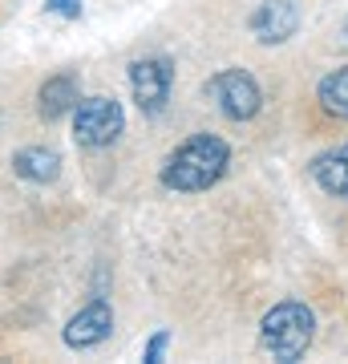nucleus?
I'll return each mask as SVG.
<instances>
[{
  "label": "nucleus",
  "instance_id": "1",
  "mask_svg": "<svg viewBox=\"0 0 348 364\" xmlns=\"http://www.w3.org/2000/svg\"><path fill=\"white\" fill-rule=\"evenodd\" d=\"M231 166V146L215 138V134H194L186 142L174 150V154L162 162V186L167 191H179V195H199L206 186H215V182L227 174Z\"/></svg>",
  "mask_w": 348,
  "mask_h": 364
},
{
  "label": "nucleus",
  "instance_id": "2",
  "mask_svg": "<svg viewBox=\"0 0 348 364\" xmlns=\"http://www.w3.org/2000/svg\"><path fill=\"white\" fill-rule=\"evenodd\" d=\"M312 336H316V316H312L308 304H296V299L275 304V308L263 316V324H259L263 348L284 364L300 360V356L312 348Z\"/></svg>",
  "mask_w": 348,
  "mask_h": 364
},
{
  "label": "nucleus",
  "instance_id": "3",
  "mask_svg": "<svg viewBox=\"0 0 348 364\" xmlns=\"http://www.w3.org/2000/svg\"><path fill=\"white\" fill-rule=\"evenodd\" d=\"M122 126H126V114L114 97H85L73 109V138L85 150H102V146L117 142Z\"/></svg>",
  "mask_w": 348,
  "mask_h": 364
},
{
  "label": "nucleus",
  "instance_id": "4",
  "mask_svg": "<svg viewBox=\"0 0 348 364\" xmlns=\"http://www.w3.org/2000/svg\"><path fill=\"white\" fill-rule=\"evenodd\" d=\"M206 93L215 97V105L231 122H251L263 109V93H259L255 77L247 69H223V73H215V77L206 81Z\"/></svg>",
  "mask_w": 348,
  "mask_h": 364
},
{
  "label": "nucleus",
  "instance_id": "5",
  "mask_svg": "<svg viewBox=\"0 0 348 364\" xmlns=\"http://www.w3.org/2000/svg\"><path fill=\"white\" fill-rule=\"evenodd\" d=\"M170 85H174V65L167 57H142L130 65V90H134V102L138 109L150 117H158L170 102Z\"/></svg>",
  "mask_w": 348,
  "mask_h": 364
},
{
  "label": "nucleus",
  "instance_id": "6",
  "mask_svg": "<svg viewBox=\"0 0 348 364\" xmlns=\"http://www.w3.org/2000/svg\"><path fill=\"white\" fill-rule=\"evenodd\" d=\"M300 28V9L296 0H263L251 16V33L259 45H284L288 37H296Z\"/></svg>",
  "mask_w": 348,
  "mask_h": 364
},
{
  "label": "nucleus",
  "instance_id": "7",
  "mask_svg": "<svg viewBox=\"0 0 348 364\" xmlns=\"http://www.w3.org/2000/svg\"><path fill=\"white\" fill-rule=\"evenodd\" d=\"M110 332H114V312H110L105 299H93V304H85V308L65 324V344H69V348H93V344H102Z\"/></svg>",
  "mask_w": 348,
  "mask_h": 364
},
{
  "label": "nucleus",
  "instance_id": "8",
  "mask_svg": "<svg viewBox=\"0 0 348 364\" xmlns=\"http://www.w3.org/2000/svg\"><path fill=\"white\" fill-rule=\"evenodd\" d=\"M78 102H81V81L73 77V73H57V77H49L45 85H41L37 114L45 117V122H57V117L73 114Z\"/></svg>",
  "mask_w": 348,
  "mask_h": 364
},
{
  "label": "nucleus",
  "instance_id": "9",
  "mask_svg": "<svg viewBox=\"0 0 348 364\" xmlns=\"http://www.w3.org/2000/svg\"><path fill=\"white\" fill-rule=\"evenodd\" d=\"M13 174L25 178V182L45 186V182H53L61 174V154H57L53 146H25V150H16V158H13Z\"/></svg>",
  "mask_w": 348,
  "mask_h": 364
},
{
  "label": "nucleus",
  "instance_id": "10",
  "mask_svg": "<svg viewBox=\"0 0 348 364\" xmlns=\"http://www.w3.org/2000/svg\"><path fill=\"white\" fill-rule=\"evenodd\" d=\"M312 178L320 182L328 195H348V142L312 158Z\"/></svg>",
  "mask_w": 348,
  "mask_h": 364
},
{
  "label": "nucleus",
  "instance_id": "11",
  "mask_svg": "<svg viewBox=\"0 0 348 364\" xmlns=\"http://www.w3.org/2000/svg\"><path fill=\"white\" fill-rule=\"evenodd\" d=\"M316 97H320L324 114H332V117H340V122H348V65L344 69H332V73L320 81Z\"/></svg>",
  "mask_w": 348,
  "mask_h": 364
},
{
  "label": "nucleus",
  "instance_id": "12",
  "mask_svg": "<svg viewBox=\"0 0 348 364\" xmlns=\"http://www.w3.org/2000/svg\"><path fill=\"white\" fill-rule=\"evenodd\" d=\"M45 13L65 16V21H78L81 16V0H45Z\"/></svg>",
  "mask_w": 348,
  "mask_h": 364
},
{
  "label": "nucleus",
  "instance_id": "13",
  "mask_svg": "<svg viewBox=\"0 0 348 364\" xmlns=\"http://www.w3.org/2000/svg\"><path fill=\"white\" fill-rule=\"evenodd\" d=\"M167 344H170V332H154L150 344H146V352H142V360L158 364V360H162V352H167Z\"/></svg>",
  "mask_w": 348,
  "mask_h": 364
},
{
  "label": "nucleus",
  "instance_id": "14",
  "mask_svg": "<svg viewBox=\"0 0 348 364\" xmlns=\"http://www.w3.org/2000/svg\"><path fill=\"white\" fill-rule=\"evenodd\" d=\"M344 37H348V21H344Z\"/></svg>",
  "mask_w": 348,
  "mask_h": 364
}]
</instances>
